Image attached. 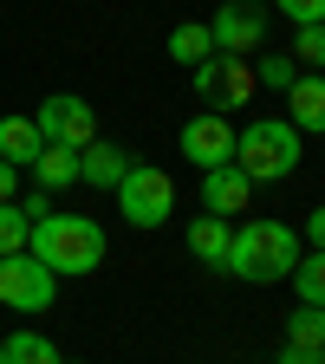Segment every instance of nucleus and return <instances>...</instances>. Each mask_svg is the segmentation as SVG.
I'll use <instances>...</instances> for the list:
<instances>
[{
    "label": "nucleus",
    "mask_w": 325,
    "mask_h": 364,
    "mask_svg": "<svg viewBox=\"0 0 325 364\" xmlns=\"http://www.w3.org/2000/svg\"><path fill=\"white\" fill-rule=\"evenodd\" d=\"M26 254L53 273V280H78V273H98L105 267V228L91 215H72V208H46L26 235Z\"/></svg>",
    "instance_id": "f257e3e1"
},
{
    "label": "nucleus",
    "mask_w": 325,
    "mask_h": 364,
    "mask_svg": "<svg viewBox=\"0 0 325 364\" xmlns=\"http://www.w3.org/2000/svg\"><path fill=\"white\" fill-rule=\"evenodd\" d=\"M293 267H299V228H287V221L260 215V221H241L228 235L221 273H235L247 287H280V280H293Z\"/></svg>",
    "instance_id": "f03ea898"
},
{
    "label": "nucleus",
    "mask_w": 325,
    "mask_h": 364,
    "mask_svg": "<svg viewBox=\"0 0 325 364\" xmlns=\"http://www.w3.org/2000/svg\"><path fill=\"white\" fill-rule=\"evenodd\" d=\"M235 169L254 182H287L299 169V130L287 117H254L247 130H235Z\"/></svg>",
    "instance_id": "7ed1b4c3"
},
{
    "label": "nucleus",
    "mask_w": 325,
    "mask_h": 364,
    "mask_svg": "<svg viewBox=\"0 0 325 364\" xmlns=\"http://www.w3.org/2000/svg\"><path fill=\"white\" fill-rule=\"evenodd\" d=\"M117 208H124L130 228H163L176 215V182L163 169H150V163H130L124 182H117Z\"/></svg>",
    "instance_id": "20e7f679"
},
{
    "label": "nucleus",
    "mask_w": 325,
    "mask_h": 364,
    "mask_svg": "<svg viewBox=\"0 0 325 364\" xmlns=\"http://www.w3.org/2000/svg\"><path fill=\"white\" fill-rule=\"evenodd\" d=\"M196 91L208 98V111H241V105H254V91H260V78H254V65L247 59H235V53H208L202 65H196Z\"/></svg>",
    "instance_id": "39448f33"
},
{
    "label": "nucleus",
    "mask_w": 325,
    "mask_h": 364,
    "mask_svg": "<svg viewBox=\"0 0 325 364\" xmlns=\"http://www.w3.org/2000/svg\"><path fill=\"white\" fill-rule=\"evenodd\" d=\"M53 299H59V280L33 254H7V260H0V306H14V312H53Z\"/></svg>",
    "instance_id": "423d86ee"
},
{
    "label": "nucleus",
    "mask_w": 325,
    "mask_h": 364,
    "mask_svg": "<svg viewBox=\"0 0 325 364\" xmlns=\"http://www.w3.org/2000/svg\"><path fill=\"white\" fill-rule=\"evenodd\" d=\"M208 39H215V53H260V39H267V7L260 0H221L215 20H208Z\"/></svg>",
    "instance_id": "0eeeda50"
},
{
    "label": "nucleus",
    "mask_w": 325,
    "mask_h": 364,
    "mask_svg": "<svg viewBox=\"0 0 325 364\" xmlns=\"http://www.w3.org/2000/svg\"><path fill=\"white\" fill-rule=\"evenodd\" d=\"M39 136L46 144H65V150H85L91 136H98V117H91V105L78 98V91H53V98L39 105Z\"/></svg>",
    "instance_id": "6e6552de"
},
{
    "label": "nucleus",
    "mask_w": 325,
    "mask_h": 364,
    "mask_svg": "<svg viewBox=\"0 0 325 364\" xmlns=\"http://www.w3.org/2000/svg\"><path fill=\"white\" fill-rule=\"evenodd\" d=\"M182 156H189L196 169H221V163H235V124H228L221 111H202V117H189L182 124Z\"/></svg>",
    "instance_id": "1a4fd4ad"
},
{
    "label": "nucleus",
    "mask_w": 325,
    "mask_h": 364,
    "mask_svg": "<svg viewBox=\"0 0 325 364\" xmlns=\"http://www.w3.org/2000/svg\"><path fill=\"white\" fill-rule=\"evenodd\" d=\"M247 202H254V182H247L235 163H221V169H202V208H208V215L235 221Z\"/></svg>",
    "instance_id": "9d476101"
},
{
    "label": "nucleus",
    "mask_w": 325,
    "mask_h": 364,
    "mask_svg": "<svg viewBox=\"0 0 325 364\" xmlns=\"http://www.w3.org/2000/svg\"><path fill=\"white\" fill-rule=\"evenodd\" d=\"M287 124L299 136H325V78L319 72H306V78L287 85Z\"/></svg>",
    "instance_id": "9b49d317"
},
{
    "label": "nucleus",
    "mask_w": 325,
    "mask_h": 364,
    "mask_svg": "<svg viewBox=\"0 0 325 364\" xmlns=\"http://www.w3.org/2000/svg\"><path fill=\"white\" fill-rule=\"evenodd\" d=\"M137 156L130 150H117V144H105V136H91V144L78 150V182H91V189H117L124 182V169H130Z\"/></svg>",
    "instance_id": "f8f14e48"
},
{
    "label": "nucleus",
    "mask_w": 325,
    "mask_h": 364,
    "mask_svg": "<svg viewBox=\"0 0 325 364\" xmlns=\"http://www.w3.org/2000/svg\"><path fill=\"white\" fill-rule=\"evenodd\" d=\"M46 150V136L33 117H0V163H14V169H33V156Z\"/></svg>",
    "instance_id": "ddd939ff"
},
{
    "label": "nucleus",
    "mask_w": 325,
    "mask_h": 364,
    "mask_svg": "<svg viewBox=\"0 0 325 364\" xmlns=\"http://www.w3.org/2000/svg\"><path fill=\"white\" fill-rule=\"evenodd\" d=\"M228 235H235V221H221V215H196L182 241H189V254H196L202 267H221V260H228Z\"/></svg>",
    "instance_id": "4468645a"
},
{
    "label": "nucleus",
    "mask_w": 325,
    "mask_h": 364,
    "mask_svg": "<svg viewBox=\"0 0 325 364\" xmlns=\"http://www.w3.org/2000/svg\"><path fill=\"white\" fill-rule=\"evenodd\" d=\"M33 176H39V189H46V196H53V189H72V182H78V150L46 144V150L33 156Z\"/></svg>",
    "instance_id": "2eb2a0df"
},
{
    "label": "nucleus",
    "mask_w": 325,
    "mask_h": 364,
    "mask_svg": "<svg viewBox=\"0 0 325 364\" xmlns=\"http://www.w3.org/2000/svg\"><path fill=\"white\" fill-rule=\"evenodd\" d=\"M208 53H215L208 20H182V26H169V59H176V65H189V72H196Z\"/></svg>",
    "instance_id": "dca6fc26"
},
{
    "label": "nucleus",
    "mask_w": 325,
    "mask_h": 364,
    "mask_svg": "<svg viewBox=\"0 0 325 364\" xmlns=\"http://www.w3.org/2000/svg\"><path fill=\"white\" fill-rule=\"evenodd\" d=\"M0 364H65V351L46 332H14L7 345H0Z\"/></svg>",
    "instance_id": "f3484780"
},
{
    "label": "nucleus",
    "mask_w": 325,
    "mask_h": 364,
    "mask_svg": "<svg viewBox=\"0 0 325 364\" xmlns=\"http://www.w3.org/2000/svg\"><path fill=\"white\" fill-rule=\"evenodd\" d=\"M287 345L325 351V312H319V306H293V312H287Z\"/></svg>",
    "instance_id": "a211bd4d"
},
{
    "label": "nucleus",
    "mask_w": 325,
    "mask_h": 364,
    "mask_svg": "<svg viewBox=\"0 0 325 364\" xmlns=\"http://www.w3.org/2000/svg\"><path fill=\"white\" fill-rule=\"evenodd\" d=\"M293 293H299V306H319V312H325V254H319V247L299 254V267H293Z\"/></svg>",
    "instance_id": "6ab92c4d"
},
{
    "label": "nucleus",
    "mask_w": 325,
    "mask_h": 364,
    "mask_svg": "<svg viewBox=\"0 0 325 364\" xmlns=\"http://www.w3.org/2000/svg\"><path fill=\"white\" fill-rule=\"evenodd\" d=\"M26 235H33V215L20 202H0V260H7V254H26Z\"/></svg>",
    "instance_id": "aec40b11"
},
{
    "label": "nucleus",
    "mask_w": 325,
    "mask_h": 364,
    "mask_svg": "<svg viewBox=\"0 0 325 364\" xmlns=\"http://www.w3.org/2000/svg\"><path fill=\"white\" fill-rule=\"evenodd\" d=\"M254 78H260V85H273V91H287V85L299 78V65H293L287 53H267V59L254 65Z\"/></svg>",
    "instance_id": "412c9836"
},
{
    "label": "nucleus",
    "mask_w": 325,
    "mask_h": 364,
    "mask_svg": "<svg viewBox=\"0 0 325 364\" xmlns=\"http://www.w3.org/2000/svg\"><path fill=\"white\" fill-rule=\"evenodd\" d=\"M299 39H293V53H299V65H325V26H293Z\"/></svg>",
    "instance_id": "4be33fe9"
},
{
    "label": "nucleus",
    "mask_w": 325,
    "mask_h": 364,
    "mask_svg": "<svg viewBox=\"0 0 325 364\" xmlns=\"http://www.w3.org/2000/svg\"><path fill=\"white\" fill-rule=\"evenodd\" d=\"M293 26H325V0H273Z\"/></svg>",
    "instance_id": "5701e85b"
},
{
    "label": "nucleus",
    "mask_w": 325,
    "mask_h": 364,
    "mask_svg": "<svg viewBox=\"0 0 325 364\" xmlns=\"http://www.w3.org/2000/svg\"><path fill=\"white\" fill-rule=\"evenodd\" d=\"M306 241L325 254V208H312V215H306Z\"/></svg>",
    "instance_id": "b1692460"
},
{
    "label": "nucleus",
    "mask_w": 325,
    "mask_h": 364,
    "mask_svg": "<svg viewBox=\"0 0 325 364\" xmlns=\"http://www.w3.org/2000/svg\"><path fill=\"white\" fill-rule=\"evenodd\" d=\"M325 351H299V345H280V358H273V364H319Z\"/></svg>",
    "instance_id": "393cba45"
},
{
    "label": "nucleus",
    "mask_w": 325,
    "mask_h": 364,
    "mask_svg": "<svg viewBox=\"0 0 325 364\" xmlns=\"http://www.w3.org/2000/svg\"><path fill=\"white\" fill-rule=\"evenodd\" d=\"M14 196H20V169L0 163V202H14Z\"/></svg>",
    "instance_id": "a878e982"
},
{
    "label": "nucleus",
    "mask_w": 325,
    "mask_h": 364,
    "mask_svg": "<svg viewBox=\"0 0 325 364\" xmlns=\"http://www.w3.org/2000/svg\"><path fill=\"white\" fill-rule=\"evenodd\" d=\"M319 364H325V358H319Z\"/></svg>",
    "instance_id": "bb28decb"
}]
</instances>
